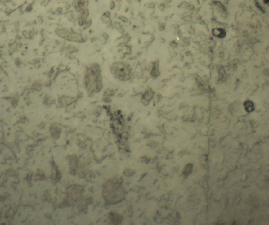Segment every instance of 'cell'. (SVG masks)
Instances as JSON below:
<instances>
[{
	"mask_svg": "<svg viewBox=\"0 0 269 225\" xmlns=\"http://www.w3.org/2000/svg\"><path fill=\"white\" fill-rule=\"evenodd\" d=\"M244 107L246 112L248 113H251L255 110V105L251 100H246L244 101Z\"/></svg>",
	"mask_w": 269,
	"mask_h": 225,
	"instance_id": "6da1fadb",
	"label": "cell"
},
{
	"mask_svg": "<svg viewBox=\"0 0 269 225\" xmlns=\"http://www.w3.org/2000/svg\"><path fill=\"white\" fill-rule=\"evenodd\" d=\"M264 3L267 4H269V0H264Z\"/></svg>",
	"mask_w": 269,
	"mask_h": 225,
	"instance_id": "3957f363",
	"label": "cell"
},
{
	"mask_svg": "<svg viewBox=\"0 0 269 225\" xmlns=\"http://www.w3.org/2000/svg\"><path fill=\"white\" fill-rule=\"evenodd\" d=\"M212 33L214 36L219 38H225L226 35V32L225 29L221 28H217L213 29Z\"/></svg>",
	"mask_w": 269,
	"mask_h": 225,
	"instance_id": "7a4b0ae2",
	"label": "cell"
}]
</instances>
